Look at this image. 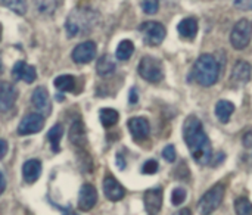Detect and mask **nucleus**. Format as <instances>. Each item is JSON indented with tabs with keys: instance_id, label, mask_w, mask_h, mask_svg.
Returning a JSON list of instances; mask_svg holds the SVG:
<instances>
[{
	"instance_id": "obj_7",
	"label": "nucleus",
	"mask_w": 252,
	"mask_h": 215,
	"mask_svg": "<svg viewBox=\"0 0 252 215\" xmlns=\"http://www.w3.org/2000/svg\"><path fill=\"white\" fill-rule=\"evenodd\" d=\"M139 30L142 32L145 44H148V46H158V44H161L164 41V38H165V34H167L165 27L162 24H159V22H155V21L143 22L139 27Z\"/></svg>"
},
{
	"instance_id": "obj_16",
	"label": "nucleus",
	"mask_w": 252,
	"mask_h": 215,
	"mask_svg": "<svg viewBox=\"0 0 252 215\" xmlns=\"http://www.w3.org/2000/svg\"><path fill=\"white\" fill-rule=\"evenodd\" d=\"M103 192H105V196L112 202L121 201L124 198V195H126L124 187L112 176L105 177V180H103Z\"/></svg>"
},
{
	"instance_id": "obj_6",
	"label": "nucleus",
	"mask_w": 252,
	"mask_h": 215,
	"mask_svg": "<svg viewBox=\"0 0 252 215\" xmlns=\"http://www.w3.org/2000/svg\"><path fill=\"white\" fill-rule=\"evenodd\" d=\"M226 189L223 184H216L213 186L199 201V213L202 215L213 214L223 202L224 199Z\"/></svg>"
},
{
	"instance_id": "obj_8",
	"label": "nucleus",
	"mask_w": 252,
	"mask_h": 215,
	"mask_svg": "<svg viewBox=\"0 0 252 215\" xmlns=\"http://www.w3.org/2000/svg\"><path fill=\"white\" fill-rule=\"evenodd\" d=\"M44 125V117L40 114H28L25 115L19 125H18V134L19 136H28V134H34L43 130Z\"/></svg>"
},
{
	"instance_id": "obj_10",
	"label": "nucleus",
	"mask_w": 252,
	"mask_h": 215,
	"mask_svg": "<svg viewBox=\"0 0 252 215\" xmlns=\"http://www.w3.org/2000/svg\"><path fill=\"white\" fill-rule=\"evenodd\" d=\"M97 52L96 43L94 41H84L75 46L72 50V61L75 63H89L94 59Z\"/></svg>"
},
{
	"instance_id": "obj_34",
	"label": "nucleus",
	"mask_w": 252,
	"mask_h": 215,
	"mask_svg": "<svg viewBox=\"0 0 252 215\" xmlns=\"http://www.w3.org/2000/svg\"><path fill=\"white\" fill-rule=\"evenodd\" d=\"M233 4L241 10H252V0H233Z\"/></svg>"
},
{
	"instance_id": "obj_26",
	"label": "nucleus",
	"mask_w": 252,
	"mask_h": 215,
	"mask_svg": "<svg viewBox=\"0 0 252 215\" xmlns=\"http://www.w3.org/2000/svg\"><path fill=\"white\" fill-rule=\"evenodd\" d=\"M134 53V44L133 41L130 40H123L118 47H117V52H115V56L117 59L120 61H128L131 58V55Z\"/></svg>"
},
{
	"instance_id": "obj_23",
	"label": "nucleus",
	"mask_w": 252,
	"mask_h": 215,
	"mask_svg": "<svg viewBox=\"0 0 252 215\" xmlns=\"http://www.w3.org/2000/svg\"><path fill=\"white\" fill-rule=\"evenodd\" d=\"M99 118H100L102 125H103L105 128H109V127H112V125H115V124L118 123L120 115H118V112H117L115 109H112V108H103V109H100V112H99Z\"/></svg>"
},
{
	"instance_id": "obj_29",
	"label": "nucleus",
	"mask_w": 252,
	"mask_h": 215,
	"mask_svg": "<svg viewBox=\"0 0 252 215\" xmlns=\"http://www.w3.org/2000/svg\"><path fill=\"white\" fill-rule=\"evenodd\" d=\"M40 13L52 15L56 9V0H34Z\"/></svg>"
},
{
	"instance_id": "obj_40",
	"label": "nucleus",
	"mask_w": 252,
	"mask_h": 215,
	"mask_svg": "<svg viewBox=\"0 0 252 215\" xmlns=\"http://www.w3.org/2000/svg\"><path fill=\"white\" fill-rule=\"evenodd\" d=\"M173 215H192V213H190V210L189 208H182L180 211H177L176 214Z\"/></svg>"
},
{
	"instance_id": "obj_3",
	"label": "nucleus",
	"mask_w": 252,
	"mask_h": 215,
	"mask_svg": "<svg viewBox=\"0 0 252 215\" xmlns=\"http://www.w3.org/2000/svg\"><path fill=\"white\" fill-rule=\"evenodd\" d=\"M221 65L210 53L201 55L193 65V77L202 87H211L219 81Z\"/></svg>"
},
{
	"instance_id": "obj_13",
	"label": "nucleus",
	"mask_w": 252,
	"mask_h": 215,
	"mask_svg": "<svg viewBox=\"0 0 252 215\" xmlns=\"http://www.w3.org/2000/svg\"><path fill=\"white\" fill-rule=\"evenodd\" d=\"M145 210L148 215H158L162 208V189H151L143 196Z\"/></svg>"
},
{
	"instance_id": "obj_1",
	"label": "nucleus",
	"mask_w": 252,
	"mask_h": 215,
	"mask_svg": "<svg viewBox=\"0 0 252 215\" xmlns=\"http://www.w3.org/2000/svg\"><path fill=\"white\" fill-rule=\"evenodd\" d=\"M183 137L190 151L192 158L199 165H208L213 158V148L198 117L190 115L186 118L183 124Z\"/></svg>"
},
{
	"instance_id": "obj_27",
	"label": "nucleus",
	"mask_w": 252,
	"mask_h": 215,
	"mask_svg": "<svg viewBox=\"0 0 252 215\" xmlns=\"http://www.w3.org/2000/svg\"><path fill=\"white\" fill-rule=\"evenodd\" d=\"M0 4L13 10L16 15H25L27 12V0H0Z\"/></svg>"
},
{
	"instance_id": "obj_36",
	"label": "nucleus",
	"mask_w": 252,
	"mask_h": 215,
	"mask_svg": "<svg viewBox=\"0 0 252 215\" xmlns=\"http://www.w3.org/2000/svg\"><path fill=\"white\" fill-rule=\"evenodd\" d=\"M6 154H7V143H6V140L0 139V159H3L6 156Z\"/></svg>"
},
{
	"instance_id": "obj_41",
	"label": "nucleus",
	"mask_w": 252,
	"mask_h": 215,
	"mask_svg": "<svg viewBox=\"0 0 252 215\" xmlns=\"http://www.w3.org/2000/svg\"><path fill=\"white\" fill-rule=\"evenodd\" d=\"M0 38H1V25H0Z\"/></svg>"
},
{
	"instance_id": "obj_32",
	"label": "nucleus",
	"mask_w": 252,
	"mask_h": 215,
	"mask_svg": "<svg viewBox=\"0 0 252 215\" xmlns=\"http://www.w3.org/2000/svg\"><path fill=\"white\" fill-rule=\"evenodd\" d=\"M159 165L155 159H149L143 164V168H142V173L143 174H155L158 171Z\"/></svg>"
},
{
	"instance_id": "obj_25",
	"label": "nucleus",
	"mask_w": 252,
	"mask_h": 215,
	"mask_svg": "<svg viewBox=\"0 0 252 215\" xmlns=\"http://www.w3.org/2000/svg\"><path fill=\"white\" fill-rule=\"evenodd\" d=\"M62 134H63V127L61 124H55L49 133H47V139L50 142V146H52V151L56 154L59 152V143H61V139H62Z\"/></svg>"
},
{
	"instance_id": "obj_21",
	"label": "nucleus",
	"mask_w": 252,
	"mask_h": 215,
	"mask_svg": "<svg viewBox=\"0 0 252 215\" xmlns=\"http://www.w3.org/2000/svg\"><path fill=\"white\" fill-rule=\"evenodd\" d=\"M117 65H115V61L109 56V55H103L99 58L97 63H96V71L100 77H108L111 74H114Z\"/></svg>"
},
{
	"instance_id": "obj_24",
	"label": "nucleus",
	"mask_w": 252,
	"mask_h": 215,
	"mask_svg": "<svg viewBox=\"0 0 252 215\" xmlns=\"http://www.w3.org/2000/svg\"><path fill=\"white\" fill-rule=\"evenodd\" d=\"M75 77L72 75H59L55 78V87L62 92V93H66V92H74L75 89Z\"/></svg>"
},
{
	"instance_id": "obj_33",
	"label": "nucleus",
	"mask_w": 252,
	"mask_h": 215,
	"mask_svg": "<svg viewBox=\"0 0 252 215\" xmlns=\"http://www.w3.org/2000/svg\"><path fill=\"white\" fill-rule=\"evenodd\" d=\"M162 156H164V159H165V161H168V162H174V161H176V158H177L176 148H174L173 145H168V146L162 151Z\"/></svg>"
},
{
	"instance_id": "obj_17",
	"label": "nucleus",
	"mask_w": 252,
	"mask_h": 215,
	"mask_svg": "<svg viewBox=\"0 0 252 215\" xmlns=\"http://www.w3.org/2000/svg\"><path fill=\"white\" fill-rule=\"evenodd\" d=\"M252 68L251 65L247 62V61H238L233 66V71H232V80L236 83V84H247L250 83L251 80Z\"/></svg>"
},
{
	"instance_id": "obj_19",
	"label": "nucleus",
	"mask_w": 252,
	"mask_h": 215,
	"mask_svg": "<svg viewBox=\"0 0 252 215\" xmlns=\"http://www.w3.org/2000/svg\"><path fill=\"white\" fill-rule=\"evenodd\" d=\"M41 174V162L38 159H30L22 167V176L27 183H34Z\"/></svg>"
},
{
	"instance_id": "obj_31",
	"label": "nucleus",
	"mask_w": 252,
	"mask_h": 215,
	"mask_svg": "<svg viewBox=\"0 0 252 215\" xmlns=\"http://www.w3.org/2000/svg\"><path fill=\"white\" fill-rule=\"evenodd\" d=\"M185 201H186V190L182 189V187L174 189L173 193H171V202H173V205L179 207V205H182Z\"/></svg>"
},
{
	"instance_id": "obj_22",
	"label": "nucleus",
	"mask_w": 252,
	"mask_h": 215,
	"mask_svg": "<svg viewBox=\"0 0 252 215\" xmlns=\"http://www.w3.org/2000/svg\"><path fill=\"white\" fill-rule=\"evenodd\" d=\"M233 112H235V105L232 102H229V100H220L216 105V115L223 124L229 123Z\"/></svg>"
},
{
	"instance_id": "obj_14",
	"label": "nucleus",
	"mask_w": 252,
	"mask_h": 215,
	"mask_svg": "<svg viewBox=\"0 0 252 215\" xmlns=\"http://www.w3.org/2000/svg\"><path fill=\"white\" fill-rule=\"evenodd\" d=\"M97 202V192L94 189V186L92 184H84L80 189V195H78V208L81 211H90Z\"/></svg>"
},
{
	"instance_id": "obj_2",
	"label": "nucleus",
	"mask_w": 252,
	"mask_h": 215,
	"mask_svg": "<svg viewBox=\"0 0 252 215\" xmlns=\"http://www.w3.org/2000/svg\"><path fill=\"white\" fill-rule=\"evenodd\" d=\"M99 22V13L90 7H75L66 16L65 28L68 37L89 34Z\"/></svg>"
},
{
	"instance_id": "obj_9",
	"label": "nucleus",
	"mask_w": 252,
	"mask_h": 215,
	"mask_svg": "<svg viewBox=\"0 0 252 215\" xmlns=\"http://www.w3.org/2000/svg\"><path fill=\"white\" fill-rule=\"evenodd\" d=\"M31 103L38 111V114L43 115V117H47L50 114V111H52V103H50L49 92L43 86H38L32 92V94H31Z\"/></svg>"
},
{
	"instance_id": "obj_12",
	"label": "nucleus",
	"mask_w": 252,
	"mask_h": 215,
	"mask_svg": "<svg viewBox=\"0 0 252 215\" xmlns=\"http://www.w3.org/2000/svg\"><path fill=\"white\" fill-rule=\"evenodd\" d=\"M128 130L133 136L134 140H145L148 139L149 133H151V125L149 121L143 117H134L128 120Z\"/></svg>"
},
{
	"instance_id": "obj_39",
	"label": "nucleus",
	"mask_w": 252,
	"mask_h": 215,
	"mask_svg": "<svg viewBox=\"0 0 252 215\" xmlns=\"http://www.w3.org/2000/svg\"><path fill=\"white\" fill-rule=\"evenodd\" d=\"M244 143H245V146H247V148L252 146V134L251 133H248V134L245 136V140H244Z\"/></svg>"
},
{
	"instance_id": "obj_5",
	"label": "nucleus",
	"mask_w": 252,
	"mask_h": 215,
	"mask_svg": "<svg viewBox=\"0 0 252 215\" xmlns=\"http://www.w3.org/2000/svg\"><path fill=\"white\" fill-rule=\"evenodd\" d=\"M251 38L252 24L248 19H245V18L239 19L235 24V27H233V30L230 32V43H232L233 49H236V50L247 49L248 44L251 43Z\"/></svg>"
},
{
	"instance_id": "obj_35",
	"label": "nucleus",
	"mask_w": 252,
	"mask_h": 215,
	"mask_svg": "<svg viewBox=\"0 0 252 215\" xmlns=\"http://www.w3.org/2000/svg\"><path fill=\"white\" fill-rule=\"evenodd\" d=\"M137 100H139L137 90H136V89H131V90H130V97H128V102H130L131 105H136V103H137Z\"/></svg>"
},
{
	"instance_id": "obj_11",
	"label": "nucleus",
	"mask_w": 252,
	"mask_h": 215,
	"mask_svg": "<svg viewBox=\"0 0 252 215\" xmlns=\"http://www.w3.org/2000/svg\"><path fill=\"white\" fill-rule=\"evenodd\" d=\"M16 97H18L16 89L7 81H0V112L10 111L16 102Z\"/></svg>"
},
{
	"instance_id": "obj_20",
	"label": "nucleus",
	"mask_w": 252,
	"mask_h": 215,
	"mask_svg": "<svg viewBox=\"0 0 252 215\" xmlns=\"http://www.w3.org/2000/svg\"><path fill=\"white\" fill-rule=\"evenodd\" d=\"M69 140L72 145L75 146H84L87 143V137H86V130H84V124L77 120L72 123L71 128H69Z\"/></svg>"
},
{
	"instance_id": "obj_28",
	"label": "nucleus",
	"mask_w": 252,
	"mask_h": 215,
	"mask_svg": "<svg viewBox=\"0 0 252 215\" xmlns=\"http://www.w3.org/2000/svg\"><path fill=\"white\" fill-rule=\"evenodd\" d=\"M235 211L238 215H252V204L248 198H238L235 201Z\"/></svg>"
},
{
	"instance_id": "obj_38",
	"label": "nucleus",
	"mask_w": 252,
	"mask_h": 215,
	"mask_svg": "<svg viewBox=\"0 0 252 215\" xmlns=\"http://www.w3.org/2000/svg\"><path fill=\"white\" fill-rule=\"evenodd\" d=\"M4 189H6V180H4V176L0 173V195L4 192Z\"/></svg>"
},
{
	"instance_id": "obj_30",
	"label": "nucleus",
	"mask_w": 252,
	"mask_h": 215,
	"mask_svg": "<svg viewBox=\"0 0 252 215\" xmlns=\"http://www.w3.org/2000/svg\"><path fill=\"white\" fill-rule=\"evenodd\" d=\"M159 1L158 0H142V9L146 15H155L158 12Z\"/></svg>"
},
{
	"instance_id": "obj_18",
	"label": "nucleus",
	"mask_w": 252,
	"mask_h": 215,
	"mask_svg": "<svg viewBox=\"0 0 252 215\" xmlns=\"http://www.w3.org/2000/svg\"><path fill=\"white\" fill-rule=\"evenodd\" d=\"M198 28H199V25L195 18H185L177 25V31H179L180 37H183L186 40H193L198 34Z\"/></svg>"
},
{
	"instance_id": "obj_37",
	"label": "nucleus",
	"mask_w": 252,
	"mask_h": 215,
	"mask_svg": "<svg viewBox=\"0 0 252 215\" xmlns=\"http://www.w3.org/2000/svg\"><path fill=\"white\" fill-rule=\"evenodd\" d=\"M117 165H118V168H121V170L126 168V161H124V158H123L121 155H117Z\"/></svg>"
},
{
	"instance_id": "obj_4",
	"label": "nucleus",
	"mask_w": 252,
	"mask_h": 215,
	"mask_svg": "<svg viewBox=\"0 0 252 215\" xmlns=\"http://www.w3.org/2000/svg\"><path fill=\"white\" fill-rule=\"evenodd\" d=\"M139 74L149 83H159L164 78V66L162 62L154 56H143L139 62Z\"/></svg>"
},
{
	"instance_id": "obj_15",
	"label": "nucleus",
	"mask_w": 252,
	"mask_h": 215,
	"mask_svg": "<svg viewBox=\"0 0 252 215\" xmlns=\"http://www.w3.org/2000/svg\"><path fill=\"white\" fill-rule=\"evenodd\" d=\"M12 75L15 80H19V81H25V83H32L35 78H37V72H35V68L28 65L27 62L24 61H19L13 65L12 68Z\"/></svg>"
}]
</instances>
